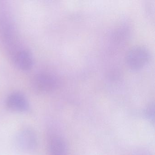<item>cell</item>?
Masks as SVG:
<instances>
[{"label": "cell", "mask_w": 155, "mask_h": 155, "mask_svg": "<svg viewBox=\"0 0 155 155\" xmlns=\"http://www.w3.org/2000/svg\"><path fill=\"white\" fill-rule=\"evenodd\" d=\"M49 155H67V145L63 139L58 135H52L48 140Z\"/></svg>", "instance_id": "obj_6"}, {"label": "cell", "mask_w": 155, "mask_h": 155, "mask_svg": "<svg viewBox=\"0 0 155 155\" xmlns=\"http://www.w3.org/2000/svg\"><path fill=\"white\" fill-rule=\"evenodd\" d=\"M8 108L12 111L24 112L29 109V103L26 97L19 92H14L10 95L6 100Z\"/></svg>", "instance_id": "obj_4"}, {"label": "cell", "mask_w": 155, "mask_h": 155, "mask_svg": "<svg viewBox=\"0 0 155 155\" xmlns=\"http://www.w3.org/2000/svg\"><path fill=\"white\" fill-rule=\"evenodd\" d=\"M13 62L16 67L22 71H28L32 68L33 58L28 51L22 49L12 57Z\"/></svg>", "instance_id": "obj_5"}, {"label": "cell", "mask_w": 155, "mask_h": 155, "mask_svg": "<svg viewBox=\"0 0 155 155\" xmlns=\"http://www.w3.org/2000/svg\"><path fill=\"white\" fill-rule=\"evenodd\" d=\"M150 53L144 46H137L130 49L126 56V62L129 69L137 71L143 69L150 61Z\"/></svg>", "instance_id": "obj_1"}, {"label": "cell", "mask_w": 155, "mask_h": 155, "mask_svg": "<svg viewBox=\"0 0 155 155\" xmlns=\"http://www.w3.org/2000/svg\"><path fill=\"white\" fill-rule=\"evenodd\" d=\"M16 144L21 149L31 151L36 148L37 137L31 130L25 128L21 130L16 137Z\"/></svg>", "instance_id": "obj_3"}, {"label": "cell", "mask_w": 155, "mask_h": 155, "mask_svg": "<svg viewBox=\"0 0 155 155\" xmlns=\"http://www.w3.org/2000/svg\"><path fill=\"white\" fill-rule=\"evenodd\" d=\"M31 87L38 93H48L54 91L59 85L58 78L51 73L42 72L34 76Z\"/></svg>", "instance_id": "obj_2"}]
</instances>
